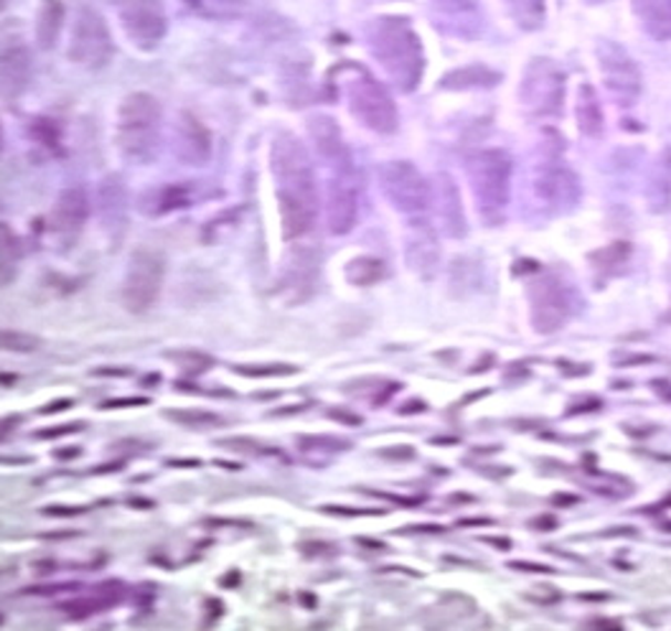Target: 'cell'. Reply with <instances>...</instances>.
Returning <instances> with one entry per match:
<instances>
[{"instance_id":"6da1fadb","label":"cell","mask_w":671,"mask_h":631,"mask_svg":"<svg viewBox=\"0 0 671 631\" xmlns=\"http://www.w3.org/2000/svg\"><path fill=\"white\" fill-rule=\"evenodd\" d=\"M270 171L275 179L283 234L298 240L316 227L318 183L308 148L292 133H278L270 146Z\"/></svg>"},{"instance_id":"7a4b0ae2","label":"cell","mask_w":671,"mask_h":631,"mask_svg":"<svg viewBox=\"0 0 671 631\" xmlns=\"http://www.w3.org/2000/svg\"><path fill=\"white\" fill-rule=\"evenodd\" d=\"M372 56L400 92H415L425 72L423 41L413 23L400 15H382L366 29Z\"/></svg>"},{"instance_id":"3957f363","label":"cell","mask_w":671,"mask_h":631,"mask_svg":"<svg viewBox=\"0 0 671 631\" xmlns=\"http://www.w3.org/2000/svg\"><path fill=\"white\" fill-rule=\"evenodd\" d=\"M161 103L148 92H132L117 111V148L130 164H150L161 148Z\"/></svg>"},{"instance_id":"277c9868","label":"cell","mask_w":671,"mask_h":631,"mask_svg":"<svg viewBox=\"0 0 671 631\" xmlns=\"http://www.w3.org/2000/svg\"><path fill=\"white\" fill-rule=\"evenodd\" d=\"M468 179L483 224L499 227L507 220L511 201V158L507 150H478L468 158Z\"/></svg>"},{"instance_id":"5b68a950","label":"cell","mask_w":671,"mask_h":631,"mask_svg":"<svg viewBox=\"0 0 671 631\" xmlns=\"http://www.w3.org/2000/svg\"><path fill=\"white\" fill-rule=\"evenodd\" d=\"M341 74V92L347 97L351 115L356 117L364 128L380 133V136H390L397 130L400 115L397 105L392 103L390 92L384 90L382 82H376L364 66L343 64L336 70Z\"/></svg>"},{"instance_id":"8992f818","label":"cell","mask_w":671,"mask_h":631,"mask_svg":"<svg viewBox=\"0 0 671 631\" xmlns=\"http://www.w3.org/2000/svg\"><path fill=\"white\" fill-rule=\"evenodd\" d=\"M519 103L532 117H560L565 111V74L552 59L536 56L526 64Z\"/></svg>"},{"instance_id":"52a82bcc","label":"cell","mask_w":671,"mask_h":631,"mask_svg":"<svg viewBox=\"0 0 671 631\" xmlns=\"http://www.w3.org/2000/svg\"><path fill=\"white\" fill-rule=\"evenodd\" d=\"M380 187L390 204L409 220H425L430 212V183L409 161H390L380 168Z\"/></svg>"},{"instance_id":"ba28073f","label":"cell","mask_w":671,"mask_h":631,"mask_svg":"<svg viewBox=\"0 0 671 631\" xmlns=\"http://www.w3.org/2000/svg\"><path fill=\"white\" fill-rule=\"evenodd\" d=\"M595 54H598L603 84H606L608 95L614 97V103L620 107H633L639 103L643 77L636 59L628 54L618 41H608V39L598 41Z\"/></svg>"},{"instance_id":"9c48e42d","label":"cell","mask_w":671,"mask_h":631,"mask_svg":"<svg viewBox=\"0 0 671 631\" xmlns=\"http://www.w3.org/2000/svg\"><path fill=\"white\" fill-rule=\"evenodd\" d=\"M166 260L156 250H136L130 255L128 273L123 281V303L132 314L148 311L161 296Z\"/></svg>"},{"instance_id":"30bf717a","label":"cell","mask_w":671,"mask_h":631,"mask_svg":"<svg viewBox=\"0 0 671 631\" xmlns=\"http://www.w3.org/2000/svg\"><path fill=\"white\" fill-rule=\"evenodd\" d=\"M70 59L74 64L87 66V70H103L113 59V36L103 19V13L95 8L82 6L74 19Z\"/></svg>"},{"instance_id":"8fae6325","label":"cell","mask_w":671,"mask_h":631,"mask_svg":"<svg viewBox=\"0 0 671 631\" xmlns=\"http://www.w3.org/2000/svg\"><path fill=\"white\" fill-rule=\"evenodd\" d=\"M532 191L540 199L542 207H547L550 212H569L581 201V179L573 168H567L555 156L544 158L542 164L534 166L532 171Z\"/></svg>"},{"instance_id":"7c38bea8","label":"cell","mask_w":671,"mask_h":631,"mask_svg":"<svg viewBox=\"0 0 671 631\" xmlns=\"http://www.w3.org/2000/svg\"><path fill=\"white\" fill-rule=\"evenodd\" d=\"M532 326L540 334L560 332L573 316V291L555 275H540L530 283Z\"/></svg>"},{"instance_id":"4fadbf2b","label":"cell","mask_w":671,"mask_h":631,"mask_svg":"<svg viewBox=\"0 0 671 631\" xmlns=\"http://www.w3.org/2000/svg\"><path fill=\"white\" fill-rule=\"evenodd\" d=\"M123 31L140 49H156L166 39L168 15L163 0H113Z\"/></svg>"},{"instance_id":"5bb4252c","label":"cell","mask_w":671,"mask_h":631,"mask_svg":"<svg viewBox=\"0 0 671 631\" xmlns=\"http://www.w3.org/2000/svg\"><path fill=\"white\" fill-rule=\"evenodd\" d=\"M359 220V187L354 166L336 168L326 187V224L331 234H349Z\"/></svg>"},{"instance_id":"9a60e30c","label":"cell","mask_w":671,"mask_h":631,"mask_svg":"<svg viewBox=\"0 0 671 631\" xmlns=\"http://www.w3.org/2000/svg\"><path fill=\"white\" fill-rule=\"evenodd\" d=\"M89 217V199L84 189L70 187L56 197L52 212V232L62 248H72L79 240V234Z\"/></svg>"},{"instance_id":"2e32d148","label":"cell","mask_w":671,"mask_h":631,"mask_svg":"<svg viewBox=\"0 0 671 631\" xmlns=\"http://www.w3.org/2000/svg\"><path fill=\"white\" fill-rule=\"evenodd\" d=\"M430 207H435L443 234H448L450 240H464L468 232V222L464 199H460L456 181H452L448 173H438L430 183Z\"/></svg>"},{"instance_id":"e0dca14e","label":"cell","mask_w":671,"mask_h":631,"mask_svg":"<svg viewBox=\"0 0 671 631\" xmlns=\"http://www.w3.org/2000/svg\"><path fill=\"white\" fill-rule=\"evenodd\" d=\"M173 156L189 166H204L212 158V136L191 113H181L173 128Z\"/></svg>"},{"instance_id":"ac0fdd59","label":"cell","mask_w":671,"mask_h":631,"mask_svg":"<svg viewBox=\"0 0 671 631\" xmlns=\"http://www.w3.org/2000/svg\"><path fill=\"white\" fill-rule=\"evenodd\" d=\"M308 136L313 140L316 154L321 156V161L336 171V168H351L354 161H351L349 146L347 140H343V133L339 125H336L333 117L329 115H313L308 120Z\"/></svg>"},{"instance_id":"d6986e66","label":"cell","mask_w":671,"mask_h":631,"mask_svg":"<svg viewBox=\"0 0 671 631\" xmlns=\"http://www.w3.org/2000/svg\"><path fill=\"white\" fill-rule=\"evenodd\" d=\"M31 52L21 44V39H11L0 46V92L6 97L21 95L31 82Z\"/></svg>"},{"instance_id":"ffe728a7","label":"cell","mask_w":671,"mask_h":631,"mask_svg":"<svg viewBox=\"0 0 671 631\" xmlns=\"http://www.w3.org/2000/svg\"><path fill=\"white\" fill-rule=\"evenodd\" d=\"M405 257H407V265L423 277H430L435 273V267H438V260H440L438 238H435V230L427 224V220L413 222V232H409V238H407Z\"/></svg>"},{"instance_id":"44dd1931","label":"cell","mask_w":671,"mask_h":631,"mask_svg":"<svg viewBox=\"0 0 671 631\" xmlns=\"http://www.w3.org/2000/svg\"><path fill=\"white\" fill-rule=\"evenodd\" d=\"M646 204L653 214L671 209V148H664L653 158L646 176Z\"/></svg>"},{"instance_id":"7402d4cb","label":"cell","mask_w":671,"mask_h":631,"mask_svg":"<svg viewBox=\"0 0 671 631\" xmlns=\"http://www.w3.org/2000/svg\"><path fill=\"white\" fill-rule=\"evenodd\" d=\"M631 8L653 41H671V0H631Z\"/></svg>"},{"instance_id":"603a6c76","label":"cell","mask_w":671,"mask_h":631,"mask_svg":"<svg viewBox=\"0 0 671 631\" xmlns=\"http://www.w3.org/2000/svg\"><path fill=\"white\" fill-rule=\"evenodd\" d=\"M499 82H501V74L497 70H491V66L468 64V66H458V70L448 72L446 77L440 80V87L452 90V92H466V90L497 87Z\"/></svg>"},{"instance_id":"cb8c5ba5","label":"cell","mask_w":671,"mask_h":631,"mask_svg":"<svg viewBox=\"0 0 671 631\" xmlns=\"http://www.w3.org/2000/svg\"><path fill=\"white\" fill-rule=\"evenodd\" d=\"M575 120L577 128L585 138H600L603 128H606V117H603V107L598 103V95L590 84H581L575 97Z\"/></svg>"},{"instance_id":"d4e9b609","label":"cell","mask_w":671,"mask_h":631,"mask_svg":"<svg viewBox=\"0 0 671 631\" xmlns=\"http://www.w3.org/2000/svg\"><path fill=\"white\" fill-rule=\"evenodd\" d=\"M440 21H448V33L456 36H476L478 13L473 0H435Z\"/></svg>"},{"instance_id":"484cf974","label":"cell","mask_w":671,"mask_h":631,"mask_svg":"<svg viewBox=\"0 0 671 631\" xmlns=\"http://www.w3.org/2000/svg\"><path fill=\"white\" fill-rule=\"evenodd\" d=\"M21 242L6 222H0V288H8L19 275Z\"/></svg>"},{"instance_id":"4316f807","label":"cell","mask_w":671,"mask_h":631,"mask_svg":"<svg viewBox=\"0 0 671 631\" xmlns=\"http://www.w3.org/2000/svg\"><path fill=\"white\" fill-rule=\"evenodd\" d=\"M64 21V6L62 0H44L39 8V19H36V41L41 49H52L58 39V31H62Z\"/></svg>"},{"instance_id":"83f0119b","label":"cell","mask_w":671,"mask_h":631,"mask_svg":"<svg viewBox=\"0 0 671 631\" xmlns=\"http://www.w3.org/2000/svg\"><path fill=\"white\" fill-rule=\"evenodd\" d=\"M300 453H303L306 461L316 466L329 464V461L336 456V453L347 451L349 443L341 439H333V435H306V439L298 441Z\"/></svg>"},{"instance_id":"f1b7e54d","label":"cell","mask_w":671,"mask_h":631,"mask_svg":"<svg viewBox=\"0 0 671 631\" xmlns=\"http://www.w3.org/2000/svg\"><path fill=\"white\" fill-rule=\"evenodd\" d=\"M503 6L519 29L536 31L544 27V15H547L544 0H503Z\"/></svg>"},{"instance_id":"f546056e","label":"cell","mask_w":671,"mask_h":631,"mask_svg":"<svg viewBox=\"0 0 671 631\" xmlns=\"http://www.w3.org/2000/svg\"><path fill=\"white\" fill-rule=\"evenodd\" d=\"M142 207H148V214H168L173 209L189 207V191L183 187H163L161 191H150L142 199Z\"/></svg>"},{"instance_id":"4dcf8cb0","label":"cell","mask_w":671,"mask_h":631,"mask_svg":"<svg viewBox=\"0 0 671 631\" xmlns=\"http://www.w3.org/2000/svg\"><path fill=\"white\" fill-rule=\"evenodd\" d=\"M123 599L120 586H115V591H107V588H99L95 596H89V599H79L72 603H64V611L74 613V617H89V613H99L105 609H110L113 603H117Z\"/></svg>"},{"instance_id":"1f68e13d","label":"cell","mask_w":671,"mask_h":631,"mask_svg":"<svg viewBox=\"0 0 671 631\" xmlns=\"http://www.w3.org/2000/svg\"><path fill=\"white\" fill-rule=\"evenodd\" d=\"M384 277V265L376 257H356L347 265V281L351 285H374Z\"/></svg>"},{"instance_id":"d6a6232c","label":"cell","mask_w":671,"mask_h":631,"mask_svg":"<svg viewBox=\"0 0 671 631\" xmlns=\"http://www.w3.org/2000/svg\"><path fill=\"white\" fill-rule=\"evenodd\" d=\"M628 257H631V248H628V242H614V245L593 252L590 260L595 263V267H598V271L614 273L616 267L628 263Z\"/></svg>"},{"instance_id":"836d02e7","label":"cell","mask_w":671,"mask_h":631,"mask_svg":"<svg viewBox=\"0 0 671 631\" xmlns=\"http://www.w3.org/2000/svg\"><path fill=\"white\" fill-rule=\"evenodd\" d=\"M168 418L187 428H199V431L222 425V418L212 416V412H206V410H179V412H168Z\"/></svg>"},{"instance_id":"e575fe53","label":"cell","mask_w":671,"mask_h":631,"mask_svg":"<svg viewBox=\"0 0 671 631\" xmlns=\"http://www.w3.org/2000/svg\"><path fill=\"white\" fill-rule=\"evenodd\" d=\"M39 339L31 334L23 332H0V349L3 351H36L39 349Z\"/></svg>"},{"instance_id":"d590c367","label":"cell","mask_w":671,"mask_h":631,"mask_svg":"<svg viewBox=\"0 0 671 631\" xmlns=\"http://www.w3.org/2000/svg\"><path fill=\"white\" fill-rule=\"evenodd\" d=\"M237 372L247 375V377H280V375H292L296 372V367H288V365H273V367H259V369L237 367Z\"/></svg>"},{"instance_id":"8d00e7d4","label":"cell","mask_w":671,"mask_h":631,"mask_svg":"<svg viewBox=\"0 0 671 631\" xmlns=\"http://www.w3.org/2000/svg\"><path fill=\"white\" fill-rule=\"evenodd\" d=\"M514 568L526 570V574H552V568H547V566H534V562H514Z\"/></svg>"},{"instance_id":"74e56055","label":"cell","mask_w":671,"mask_h":631,"mask_svg":"<svg viewBox=\"0 0 671 631\" xmlns=\"http://www.w3.org/2000/svg\"><path fill=\"white\" fill-rule=\"evenodd\" d=\"M0 150H3V128H0Z\"/></svg>"},{"instance_id":"f35d334b","label":"cell","mask_w":671,"mask_h":631,"mask_svg":"<svg viewBox=\"0 0 671 631\" xmlns=\"http://www.w3.org/2000/svg\"><path fill=\"white\" fill-rule=\"evenodd\" d=\"M3 8H6V0H0V11H3Z\"/></svg>"},{"instance_id":"ab89813d","label":"cell","mask_w":671,"mask_h":631,"mask_svg":"<svg viewBox=\"0 0 671 631\" xmlns=\"http://www.w3.org/2000/svg\"><path fill=\"white\" fill-rule=\"evenodd\" d=\"M0 624H3V617H0Z\"/></svg>"}]
</instances>
